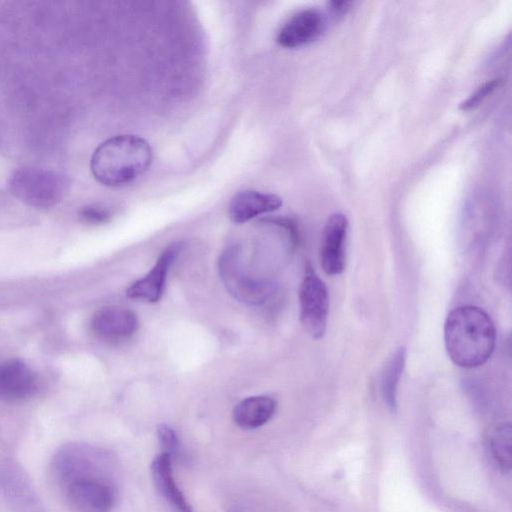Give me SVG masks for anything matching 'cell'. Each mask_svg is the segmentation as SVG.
<instances>
[{
	"mask_svg": "<svg viewBox=\"0 0 512 512\" xmlns=\"http://www.w3.org/2000/svg\"><path fill=\"white\" fill-rule=\"evenodd\" d=\"M350 4L348 1H333L331 2V8L336 13H343L349 8Z\"/></svg>",
	"mask_w": 512,
	"mask_h": 512,
	"instance_id": "obj_21",
	"label": "cell"
},
{
	"mask_svg": "<svg viewBox=\"0 0 512 512\" xmlns=\"http://www.w3.org/2000/svg\"><path fill=\"white\" fill-rule=\"evenodd\" d=\"M444 341L451 361L462 368L483 365L492 355L496 329L487 312L473 305L454 308L446 317Z\"/></svg>",
	"mask_w": 512,
	"mask_h": 512,
	"instance_id": "obj_2",
	"label": "cell"
},
{
	"mask_svg": "<svg viewBox=\"0 0 512 512\" xmlns=\"http://www.w3.org/2000/svg\"><path fill=\"white\" fill-rule=\"evenodd\" d=\"M112 458L102 448L80 442L63 444L51 472L68 504L80 512H111L116 504Z\"/></svg>",
	"mask_w": 512,
	"mask_h": 512,
	"instance_id": "obj_1",
	"label": "cell"
},
{
	"mask_svg": "<svg viewBox=\"0 0 512 512\" xmlns=\"http://www.w3.org/2000/svg\"><path fill=\"white\" fill-rule=\"evenodd\" d=\"M8 185L11 193L23 203L47 209L65 197L69 180L65 175L54 171L23 167L11 174Z\"/></svg>",
	"mask_w": 512,
	"mask_h": 512,
	"instance_id": "obj_4",
	"label": "cell"
},
{
	"mask_svg": "<svg viewBox=\"0 0 512 512\" xmlns=\"http://www.w3.org/2000/svg\"><path fill=\"white\" fill-rule=\"evenodd\" d=\"M406 361V349L399 347L382 369L379 381L380 394L390 412L397 411V388Z\"/></svg>",
	"mask_w": 512,
	"mask_h": 512,
	"instance_id": "obj_16",
	"label": "cell"
},
{
	"mask_svg": "<svg viewBox=\"0 0 512 512\" xmlns=\"http://www.w3.org/2000/svg\"><path fill=\"white\" fill-rule=\"evenodd\" d=\"M487 447L498 468L509 473L512 467V427L502 422L492 426L487 432Z\"/></svg>",
	"mask_w": 512,
	"mask_h": 512,
	"instance_id": "obj_17",
	"label": "cell"
},
{
	"mask_svg": "<svg viewBox=\"0 0 512 512\" xmlns=\"http://www.w3.org/2000/svg\"><path fill=\"white\" fill-rule=\"evenodd\" d=\"M182 247V242H174L167 246L150 271L127 288L126 295L133 299H141L151 303L157 302L162 297L170 266Z\"/></svg>",
	"mask_w": 512,
	"mask_h": 512,
	"instance_id": "obj_9",
	"label": "cell"
},
{
	"mask_svg": "<svg viewBox=\"0 0 512 512\" xmlns=\"http://www.w3.org/2000/svg\"><path fill=\"white\" fill-rule=\"evenodd\" d=\"M348 220L342 213L332 214L326 221L320 246V263L327 275H338L345 268V241Z\"/></svg>",
	"mask_w": 512,
	"mask_h": 512,
	"instance_id": "obj_8",
	"label": "cell"
},
{
	"mask_svg": "<svg viewBox=\"0 0 512 512\" xmlns=\"http://www.w3.org/2000/svg\"><path fill=\"white\" fill-rule=\"evenodd\" d=\"M80 218L85 223L99 225L107 223L111 219V212L99 205H88L81 209Z\"/></svg>",
	"mask_w": 512,
	"mask_h": 512,
	"instance_id": "obj_20",
	"label": "cell"
},
{
	"mask_svg": "<svg viewBox=\"0 0 512 512\" xmlns=\"http://www.w3.org/2000/svg\"><path fill=\"white\" fill-rule=\"evenodd\" d=\"M35 388V375L23 361L10 359L0 364V401L24 400Z\"/></svg>",
	"mask_w": 512,
	"mask_h": 512,
	"instance_id": "obj_13",
	"label": "cell"
},
{
	"mask_svg": "<svg viewBox=\"0 0 512 512\" xmlns=\"http://www.w3.org/2000/svg\"><path fill=\"white\" fill-rule=\"evenodd\" d=\"M157 436L164 449V453L170 455L171 458L179 454V439L175 431L169 425L165 423L158 425Z\"/></svg>",
	"mask_w": 512,
	"mask_h": 512,
	"instance_id": "obj_19",
	"label": "cell"
},
{
	"mask_svg": "<svg viewBox=\"0 0 512 512\" xmlns=\"http://www.w3.org/2000/svg\"><path fill=\"white\" fill-rule=\"evenodd\" d=\"M0 491L11 512H48L30 477L15 460L0 461Z\"/></svg>",
	"mask_w": 512,
	"mask_h": 512,
	"instance_id": "obj_7",
	"label": "cell"
},
{
	"mask_svg": "<svg viewBox=\"0 0 512 512\" xmlns=\"http://www.w3.org/2000/svg\"><path fill=\"white\" fill-rule=\"evenodd\" d=\"M152 149L140 136H113L95 149L90 161L94 178L108 187L127 185L141 176L150 166Z\"/></svg>",
	"mask_w": 512,
	"mask_h": 512,
	"instance_id": "obj_3",
	"label": "cell"
},
{
	"mask_svg": "<svg viewBox=\"0 0 512 512\" xmlns=\"http://www.w3.org/2000/svg\"><path fill=\"white\" fill-rule=\"evenodd\" d=\"M300 322L314 339H321L326 331L329 310L328 289L313 266L306 264L299 289Z\"/></svg>",
	"mask_w": 512,
	"mask_h": 512,
	"instance_id": "obj_6",
	"label": "cell"
},
{
	"mask_svg": "<svg viewBox=\"0 0 512 512\" xmlns=\"http://www.w3.org/2000/svg\"><path fill=\"white\" fill-rule=\"evenodd\" d=\"M239 245L227 247L219 256L218 272L228 293L237 301L250 306L265 304L274 292L273 284L253 276L243 266Z\"/></svg>",
	"mask_w": 512,
	"mask_h": 512,
	"instance_id": "obj_5",
	"label": "cell"
},
{
	"mask_svg": "<svg viewBox=\"0 0 512 512\" xmlns=\"http://www.w3.org/2000/svg\"><path fill=\"white\" fill-rule=\"evenodd\" d=\"M139 327L137 315L120 306H107L97 310L91 320V328L99 338L107 341H123L132 337Z\"/></svg>",
	"mask_w": 512,
	"mask_h": 512,
	"instance_id": "obj_10",
	"label": "cell"
},
{
	"mask_svg": "<svg viewBox=\"0 0 512 512\" xmlns=\"http://www.w3.org/2000/svg\"><path fill=\"white\" fill-rule=\"evenodd\" d=\"M281 206L282 199L276 194L244 190L235 194L231 199L228 215L232 222L242 224L262 214L276 211Z\"/></svg>",
	"mask_w": 512,
	"mask_h": 512,
	"instance_id": "obj_12",
	"label": "cell"
},
{
	"mask_svg": "<svg viewBox=\"0 0 512 512\" xmlns=\"http://www.w3.org/2000/svg\"><path fill=\"white\" fill-rule=\"evenodd\" d=\"M276 401L270 396H250L233 409L234 422L243 429H255L267 423L274 415Z\"/></svg>",
	"mask_w": 512,
	"mask_h": 512,
	"instance_id": "obj_15",
	"label": "cell"
},
{
	"mask_svg": "<svg viewBox=\"0 0 512 512\" xmlns=\"http://www.w3.org/2000/svg\"><path fill=\"white\" fill-rule=\"evenodd\" d=\"M171 457L167 453L157 455L151 463V475L156 490L174 512H193L172 473Z\"/></svg>",
	"mask_w": 512,
	"mask_h": 512,
	"instance_id": "obj_14",
	"label": "cell"
},
{
	"mask_svg": "<svg viewBox=\"0 0 512 512\" xmlns=\"http://www.w3.org/2000/svg\"><path fill=\"white\" fill-rule=\"evenodd\" d=\"M324 29V16L315 8L297 11L281 26L276 41L285 48H296L316 39Z\"/></svg>",
	"mask_w": 512,
	"mask_h": 512,
	"instance_id": "obj_11",
	"label": "cell"
},
{
	"mask_svg": "<svg viewBox=\"0 0 512 512\" xmlns=\"http://www.w3.org/2000/svg\"><path fill=\"white\" fill-rule=\"evenodd\" d=\"M501 84L500 78H494L484 82L471 95L459 105V109L470 111L477 108L489 95H491Z\"/></svg>",
	"mask_w": 512,
	"mask_h": 512,
	"instance_id": "obj_18",
	"label": "cell"
}]
</instances>
